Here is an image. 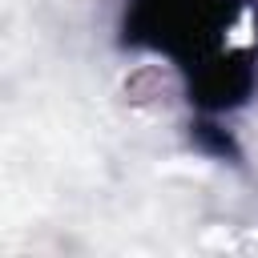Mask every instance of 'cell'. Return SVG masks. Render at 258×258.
<instances>
[{"label":"cell","instance_id":"cell-1","mask_svg":"<svg viewBox=\"0 0 258 258\" xmlns=\"http://www.w3.org/2000/svg\"><path fill=\"white\" fill-rule=\"evenodd\" d=\"M226 20L222 0H145V24L161 48H202Z\"/></svg>","mask_w":258,"mask_h":258}]
</instances>
